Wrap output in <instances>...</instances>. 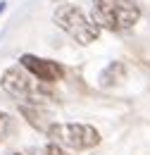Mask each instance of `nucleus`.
Segmentation results:
<instances>
[{
	"label": "nucleus",
	"mask_w": 150,
	"mask_h": 155,
	"mask_svg": "<svg viewBox=\"0 0 150 155\" xmlns=\"http://www.w3.org/2000/svg\"><path fill=\"white\" fill-rule=\"evenodd\" d=\"M0 84H2V91L7 96L17 98L21 103H29V105H38V103L53 98V91L45 84H41L36 77H31L21 64L7 67L2 79H0Z\"/></svg>",
	"instance_id": "obj_1"
},
{
	"label": "nucleus",
	"mask_w": 150,
	"mask_h": 155,
	"mask_svg": "<svg viewBox=\"0 0 150 155\" xmlns=\"http://www.w3.org/2000/svg\"><path fill=\"white\" fill-rule=\"evenodd\" d=\"M141 19L133 0H93V21L107 31H126Z\"/></svg>",
	"instance_id": "obj_2"
},
{
	"label": "nucleus",
	"mask_w": 150,
	"mask_h": 155,
	"mask_svg": "<svg viewBox=\"0 0 150 155\" xmlns=\"http://www.w3.org/2000/svg\"><path fill=\"white\" fill-rule=\"evenodd\" d=\"M53 21L81 45H88V43L98 41V36H100V26L88 19L76 5H60L53 15Z\"/></svg>",
	"instance_id": "obj_3"
},
{
	"label": "nucleus",
	"mask_w": 150,
	"mask_h": 155,
	"mask_svg": "<svg viewBox=\"0 0 150 155\" xmlns=\"http://www.w3.org/2000/svg\"><path fill=\"white\" fill-rule=\"evenodd\" d=\"M48 136L53 143L72 150H88L100 143V131L91 124H50Z\"/></svg>",
	"instance_id": "obj_4"
},
{
	"label": "nucleus",
	"mask_w": 150,
	"mask_h": 155,
	"mask_svg": "<svg viewBox=\"0 0 150 155\" xmlns=\"http://www.w3.org/2000/svg\"><path fill=\"white\" fill-rule=\"evenodd\" d=\"M19 64L31 74L36 77L41 84H53V81H60L64 79V67L57 64L53 60H45V58H36V55H21L19 58Z\"/></svg>",
	"instance_id": "obj_5"
},
{
	"label": "nucleus",
	"mask_w": 150,
	"mask_h": 155,
	"mask_svg": "<svg viewBox=\"0 0 150 155\" xmlns=\"http://www.w3.org/2000/svg\"><path fill=\"white\" fill-rule=\"evenodd\" d=\"M19 112L24 115V119H26L34 129L43 131V134H48L50 124H48V115H45L43 107H38V105H29V103H21V105H19Z\"/></svg>",
	"instance_id": "obj_6"
},
{
	"label": "nucleus",
	"mask_w": 150,
	"mask_h": 155,
	"mask_svg": "<svg viewBox=\"0 0 150 155\" xmlns=\"http://www.w3.org/2000/svg\"><path fill=\"white\" fill-rule=\"evenodd\" d=\"M124 77H126V67H124V62H110V64L105 67V72L100 74V84L107 88V86L119 84Z\"/></svg>",
	"instance_id": "obj_7"
},
{
	"label": "nucleus",
	"mask_w": 150,
	"mask_h": 155,
	"mask_svg": "<svg viewBox=\"0 0 150 155\" xmlns=\"http://www.w3.org/2000/svg\"><path fill=\"white\" fill-rule=\"evenodd\" d=\"M10 127H12V122H10V115L0 112V141H2V138H5L7 134H10Z\"/></svg>",
	"instance_id": "obj_8"
},
{
	"label": "nucleus",
	"mask_w": 150,
	"mask_h": 155,
	"mask_svg": "<svg viewBox=\"0 0 150 155\" xmlns=\"http://www.w3.org/2000/svg\"><path fill=\"white\" fill-rule=\"evenodd\" d=\"M45 148V155H69L62 146H57V143H48V146H43Z\"/></svg>",
	"instance_id": "obj_9"
},
{
	"label": "nucleus",
	"mask_w": 150,
	"mask_h": 155,
	"mask_svg": "<svg viewBox=\"0 0 150 155\" xmlns=\"http://www.w3.org/2000/svg\"><path fill=\"white\" fill-rule=\"evenodd\" d=\"M10 155H45V148H36V150H21V153H10Z\"/></svg>",
	"instance_id": "obj_10"
},
{
	"label": "nucleus",
	"mask_w": 150,
	"mask_h": 155,
	"mask_svg": "<svg viewBox=\"0 0 150 155\" xmlns=\"http://www.w3.org/2000/svg\"><path fill=\"white\" fill-rule=\"evenodd\" d=\"M2 10H5V2H0V12H2Z\"/></svg>",
	"instance_id": "obj_11"
}]
</instances>
